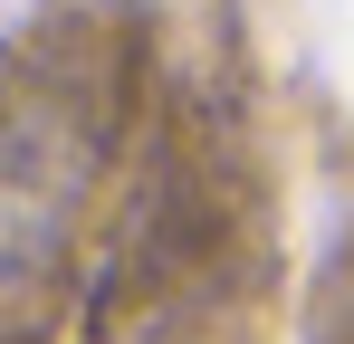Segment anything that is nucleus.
I'll return each mask as SVG.
<instances>
[{"label": "nucleus", "mask_w": 354, "mask_h": 344, "mask_svg": "<svg viewBox=\"0 0 354 344\" xmlns=\"http://www.w3.org/2000/svg\"><path fill=\"white\" fill-rule=\"evenodd\" d=\"M106 172V86L67 48L0 57V287L39 278L67 249Z\"/></svg>", "instance_id": "obj_1"}]
</instances>
